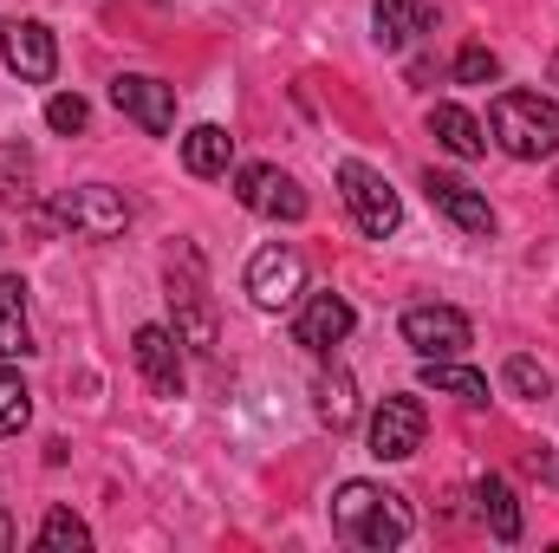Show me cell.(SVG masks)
I'll use <instances>...</instances> for the list:
<instances>
[{
	"instance_id": "obj_3",
	"label": "cell",
	"mask_w": 559,
	"mask_h": 553,
	"mask_svg": "<svg viewBox=\"0 0 559 553\" xmlns=\"http://www.w3.org/2000/svg\"><path fill=\"white\" fill-rule=\"evenodd\" d=\"M338 196H345L352 222H358L371 242H384V235H397V228H404V202H397V189H391L371 163L345 156V163H338Z\"/></svg>"
},
{
	"instance_id": "obj_27",
	"label": "cell",
	"mask_w": 559,
	"mask_h": 553,
	"mask_svg": "<svg viewBox=\"0 0 559 553\" xmlns=\"http://www.w3.org/2000/svg\"><path fill=\"white\" fill-rule=\"evenodd\" d=\"M13 541H20V534H13V521H7V508H0V553L13 548Z\"/></svg>"
},
{
	"instance_id": "obj_16",
	"label": "cell",
	"mask_w": 559,
	"mask_h": 553,
	"mask_svg": "<svg viewBox=\"0 0 559 553\" xmlns=\"http://www.w3.org/2000/svg\"><path fill=\"white\" fill-rule=\"evenodd\" d=\"M436 7L429 0H378L371 7V26H378V46H411L417 33H429Z\"/></svg>"
},
{
	"instance_id": "obj_24",
	"label": "cell",
	"mask_w": 559,
	"mask_h": 553,
	"mask_svg": "<svg viewBox=\"0 0 559 553\" xmlns=\"http://www.w3.org/2000/svg\"><path fill=\"white\" fill-rule=\"evenodd\" d=\"M455 79H462V85H495V79H501V59H495L488 46H462V52H455Z\"/></svg>"
},
{
	"instance_id": "obj_20",
	"label": "cell",
	"mask_w": 559,
	"mask_h": 553,
	"mask_svg": "<svg viewBox=\"0 0 559 553\" xmlns=\"http://www.w3.org/2000/svg\"><path fill=\"white\" fill-rule=\"evenodd\" d=\"M475 502H481V521L495 528V541H521V502H514V489L501 475H481Z\"/></svg>"
},
{
	"instance_id": "obj_14",
	"label": "cell",
	"mask_w": 559,
	"mask_h": 553,
	"mask_svg": "<svg viewBox=\"0 0 559 553\" xmlns=\"http://www.w3.org/2000/svg\"><path fill=\"white\" fill-rule=\"evenodd\" d=\"M352 326H358V313H352L338 293H306V306H299V319H293V332H299L306 352H332V345H345Z\"/></svg>"
},
{
	"instance_id": "obj_22",
	"label": "cell",
	"mask_w": 559,
	"mask_h": 553,
	"mask_svg": "<svg viewBox=\"0 0 559 553\" xmlns=\"http://www.w3.org/2000/svg\"><path fill=\"white\" fill-rule=\"evenodd\" d=\"M352 416H358L352 378H345V372H325V378H319V423H332V430H352Z\"/></svg>"
},
{
	"instance_id": "obj_11",
	"label": "cell",
	"mask_w": 559,
	"mask_h": 553,
	"mask_svg": "<svg viewBox=\"0 0 559 553\" xmlns=\"http://www.w3.org/2000/svg\"><path fill=\"white\" fill-rule=\"evenodd\" d=\"M241 202L254 209V215H274V222H306V189L286 176V169H274V163H248L241 169Z\"/></svg>"
},
{
	"instance_id": "obj_17",
	"label": "cell",
	"mask_w": 559,
	"mask_h": 553,
	"mask_svg": "<svg viewBox=\"0 0 559 553\" xmlns=\"http://www.w3.org/2000/svg\"><path fill=\"white\" fill-rule=\"evenodd\" d=\"M33 352V326H26V280L0 274V358H26Z\"/></svg>"
},
{
	"instance_id": "obj_7",
	"label": "cell",
	"mask_w": 559,
	"mask_h": 553,
	"mask_svg": "<svg viewBox=\"0 0 559 553\" xmlns=\"http://www.w3.org/2000/svg\"><path fill=\"white\" fill-rule=\"evenodd\" d=\"M423 196H429V209L449 215L462 235H495V209H488V196H481L475 183H462V176H449V169H423Z\"/></svg>"
},
{
	"instance_id": "obj_9",
	"label": "cell",
	"mask_w": 559,
	"mask_h": 553,
	"mask_svg": "<svg viewBox=\"0 0 559 553\" xmlns=\"http://www.w3.org/2000/svg\"><path fill=\"white\" fill-rule=\"evenodd\" d=\"M111 105L143 125L150 138H163V131H176V92L163 85V79H143V72H118L111 79Z\"/></svg>"
},
{
	"instance_id": "obj_28",
	"label": "cell",
	"mask_w": 559,
	"mask_h": 553,
	"mask_svg": "<svg viewBox=\"0 0 559 553\" xmlns=\"http://www.w3.org/2000/svg\"><path fill=\"white\" fill-rule=\"evenodd\" d=\"M554 79H559V52H554Z\"/></svg>"
},
{
	"instance_id": "obj_5",
	"label": "cell",
	"mask_w": 559,
	"mask_h": 553,
	"mask_svg": "<svg viewBox=\"0 0 559 553\" xmlns=\"http://www.w3.org/2000/svg\"><path fill=\"white\" fill-rule=\"evenodd\" d=\"M59 222L72 235H85V242H111V235L131 228V202L118 189H105V183H79V189L59 196Z\"/></svg>"
},
{
	"instance_id": "obj_15",
	"label": "cell",
	"mask_w": 559,
	"mask_h": 553,
	"mask_svg": "<svg viewBox=\"0 0 559 553\" xmlns=\"http://www.w3.org/2000/svg\"><path fill=\"white\" fill-rule=\"evenodd\" d=\"M429 138L442 143L449 156H462V163H475L488 138H481V125H475V111H462V105H429Z\"/></svg>"
},
{
	"instance_id": "obj_13",
	"label": "cell",
	"mask_w": 559,
	"mask_h": 553,
	"mask_svg": "<svg viewBox=\"0 0 559 553\" xmlns=\"http://www.w3.org/2000/svg\"><path fill=\"white\" fill-rule=\"evenodd\" d=\"M182 339L169 332V326H138V339H131V358H138L143 385L156 391V398H182V352H176Z\"/></svg>"
},
{
	"instance_id": "obj_18",
	"label": "cell",
	"mask_w": 559,
	"mask_h": 553,
	"mask_svg": "<svg viewBox=\"0 0 559 553\" xmlns=\"http://www.w3.org/2000/svg\"><path fill=\"white\" fill-rule=\"evenodd\" d=\"M228 163H235V138L222 125H195L182 138V169L189 176H228Z\"/></svg>"
},
{
	"instance_id": "obj_6",
	"label": "cell",
	"mask_w": 559,
	"mask_h": 553,
	"mask_svg": "<svg viewBox=\"0 0 559 553\" xmlns=\"http://www.w3.org/2000/svg\"><path fill=\"white\" fill-rule=\"evenodd\" d=\"M248 293H254L261 313H280V306L306 299V261H299L286 242H267V248L248 261Z\"/></svg>"
},
{
	"instance_id": "obj_8",
	"label": "cell",
	"mask_w": 559,
	"mask_h": 553,
	"mask_svg": "<svg viewBox=\"0 0 559 553\" xmlns=\"http://www.w3.org/2000/svg\"><path fill=\"white\" fill-rule=\"evenodd\" d=\"M423 430H429L423 398H384V404L371 411V456H384V462H411V456L423 449Z\"/></svg>"
},
{
	"instance_id": "obj_21",
	"label": "cell",
	"mask_w": 559,
	"mask_h": 553,
	"mask_svg": "<svg viewBox=\"0 0 559 553\" xmlns=\"http://www.w3.org/2000/svg\"><path fill=\"white\" fill-rule=\"evenodd\" d=\"M39 548L46 553H85L92 548V528H85L72 508H52V515L39 521Z\"/></svg>"
},
{
	"instance_id": "obj_10",
	"label": "cell",
	"mask_w": 559,
	"mask_h": 553,
	"mask_svg": "<svg viewBox=\"0 0 559 553\" xmlns=\"http://www.w3.org/2000/svg\"><path fill=\"white\" fill-rule=\"evenodd\" d=\"M468 339L475 332L455 306H411L404 313V345H417V358H462Z\"/></svg>"
},
{
	"instance_id": "obj_26",
	"label": "cell",
	"mask_w": 559,
	"mask_h": 553,
	"mask_svg": "<svg viewBox=\"0 0 559 553\" xmlns=\"http://www.w3.org/2000/svg\"><path fill=\"white\" fill-rule=\"evenodd\" d=\"M85 98H72V92H59V98H46V125L59 131V138H72V131H85Z\"/></svg>"
},
{
	"instance_id": "obj_23",
	"label": "cell",
	"mask_w": 559,
	"mask_h": 553,
	"mask_svg": "<svg viewBox=\"0 0 559 553\" xmlns=\"http://www.w3.org/2000/svg\"><path fill=\"white\" fill-rule=\"evenodd\" d=\"M26 416H33V391L20 385V372H7V365H0V436H20V430H26Z\"/></svg>"
},
{
	"instance_id": "obj_25",
	"label": "cell",
	"mask_w": 559,
	"mask_h": 553,
	"mask_svg": "<svg viewBox=\"0 0 559 553\" xmlns=\"http://www.w3.org/2000/svg\"><path fill=\"white\" fill-rule=\"evenodd\" d=\"M501 378H508V391H514V398H547V391H554L547 365H534V358H508V372H501Z\"/></svg>"
},
{
	"instance_id": "obj_2",
	"label": "cell",
	"mask_w": 559,
	"mask_h": 553,
	"mask_svg": "<svg viewBox=\"0 0 559 553\" xmlns=\"http://www.w3.org/2000/svg\"><path fill=\"white\" fill-rule=\"evenodd\" d=\"M488 131H495V143H501L508 156L540 163V156L559 150V105L540 98V92H501L495 111H488Z\"/></svg>"
},
{
	"instance_id": "obj_12",
	"label": "cell",
	"mask_w": 559,
	"mask_h": 553,
	"mask_svg": "<svg viewBox=\"0 0 559 553\" xmlns=\"http://www.w3.org/2000/svg\"><path fill=\"white\" fill-rule=\"evenodd\" d=\"M0 59H7L26 85H46V79L59 72V46H52V33H46L39 20H7V26H0Z\"/></svg>"
},
{
	"instance_id": "obj_19",
	"label": "cell",
	"mask_w": 559,
	"mask_h": 553,
	"mask_svg": "<svg viewBox=\"0 0 559 553\" xmlns=\"http://www.w3.org/2000/svg\"><path fill=\"white\" fill-rule=\"evenodd\" d=\"M423 391H442V398H462V404H488V378L455 365V358H423Z\"/></svg>"
},
{
	"instance_id": "obj_1",
	"label": "cell",
	"mask_w": 559,
	"mask_h": 553,
	"mask_svg": "<svg viewBox=\"0 0 559 553\" xmlns=\"http://www.w3.org/2000/svg\"><path fill=\"white\" fill-rule=\"evenodd\" d=\"M332 528L352 541V548H404L411 541V528H417V515H411V502L397 495V489H378V482H345L338 495H332Z\"/></svg>"
},
{
	"instance_id": "obj_4",
	"label": "cell",
	"mask_w": 559,
	"mask_h": 553,
	"mask_svg": "<svg viewBox=\"0 0 559 553\" xmlns=\"http://www.w3.org/2000/svg\"><path fill=\"white\" fill-rule=\"evenodd\" d=\"M169 306H176V339L195 345V352H215V306L202 293L195 248H176V261H169Z\"/></svg>"
}]
</instances>
